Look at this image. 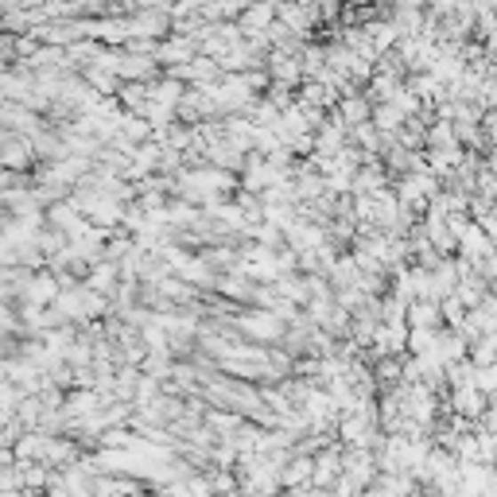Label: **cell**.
<instances>
[{
    "instance_id": "6da1fadb",
    "label": "cell",
    "mask_w": 497,
    "mask_h": 497,
    "mask_svg": "<svg viewBox=\"0 0 497 497\" xmlns=\"http://www.w3.org/2000/svg\"><path fill=\"white\" fill-rule=\"evenodd\" d=\"M405 319H408L412 331H431V326H436L443 315H439V303L424 300V303H412V311H405Z\"/></svg>"
},
{
    "instance_id": "7a4b0ae2",
    "label": "cell",
    "mask_w": 497,
    "mask_h": 497,
    "mask_svg": "<svg viewBox=\"0 0 497 497\" xmlns=\"http://www.w3.org/2000/svg\"><path fill=\"white\" fill-rule=\"evenodd\" d=\"M311 474H315V459H292L280 470V485L284 490H295L300 482H311Z\"/></svg>"
},
{
    "instance_id": "3957f363",
    "label": "cell",
    "mask_w": 497,
    "mask_h": 497,
    "mask_svg": "<svg viewBox=\"0 0 497 497\" xmlns=\"http://www.w3.org/2000/svg\"><path fill=\"white\" fill-rule=\"evenodd\" d=\"M482 393L478 389H454V408L462 412V416H482Z\"/></svg>"
},
{
    "instance_id": "277c9868",
    "label": "cell",
    "mask_w": 497,
    "mask_h": 497,
    "mask_svg": "<svg viewBox=\"0 0 497 497\" xmlns=\"http://www.w3.org/2000/svg\"><path fill=\"white\" fill-rule=\"evenodd\" d=\"M28 156H31V144H20V140H8L0 148V164L4 167H28Z\"/></svg>"
},
{
    "instance_id": "5b68a950",
    "label": "cell",
    "mask_w": 497,
    "mask_h": 497,
    "mask_svg": "<svg viewBox=\"0 0 497 497\" xmlns=\"http://www.w3.org/2000/svg\"><path fill=\"white\" fill-rule=\"evenodd\" d=\"M113 280H117V264H101V269L90 272V288L98 295H109L113 292Z\"/></svg>"
},
{
    "instance_id": "8992f818",
    "label": "cell",
    "mask_w": 497,
    "mask_h": 497,
    "mask_svg": "<svg viewBox=\"0 0 497 497\" xmlns=\"http://www.w3.org/2000/svg\"><path fill=\"white\" fill-rule=\"evenodd\" d=\"M474 389H478L482 397H497V362L493 365H478V373H474Z\"/></svg>"
},
{
    "instance_id": "52a82bcc",
    "label": "cell",
    "mask_w": 497,
    "mask_h": 497,
    "mask_svg": "<svg viewBox=\"0 0 497 497\" xmlns=\"http://www.w3.org/2000/svg\"><path fill=\"white\" fill-rule=\"evenodd\" d=\"M338 113H342V117L357 129V124H365V117H369V105L362 98H350V101H342V109H338Z\"/></svg>"
},
{
    "instance_id": "ba28073f",
    "label": "cell",
    "mask_w": 497,
    "mask_h": 497,
    "mask_svg": "<svg viewBox=\"0 0 497 497\" xmlns=\"http://www.w3.org/2000/svg\"><path fill=\"white\" fill-rule=\"evenodd\" d=\"M272 20V8L269 4H257L253 12H245V28H264Z\"/></svg>"
},
{
    "instance_id": "9c48e42d",
    "label": "cell",
    "mask_w": 497,
    "mask_h": 497,
    "mask_svg": "<svg viewBox=\"0 0 497 497\" xmlns=\"http://www.w3.org/2000/svg\"><path fill=\"white\" fill-rule=\"evenodd\" d=\"M132 497H164L160 490H156V493H148V490H140V493H132Z\"/></svg>"
}]
</instances>
